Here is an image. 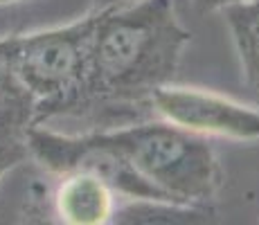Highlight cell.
<instances>
[{
    "label": "cell",
    "instance_id": "obj_1",
    "mask_svg": "<svg viewBox=\"0 0 259 225\" xmlns=\"http://www.w3.org/2000/svg\"><path fill=\"white\" fill-rule=\"evenodd\" d=\"M86 81L72 119L113 128L151 113V95L171 83L192 32L174 0H133L95 9Z\"/></svg>",
    "mask_w": 259,
    "mask_h": 225
},
{
    "label": "cell",
    "instance_id": "obj_2",
    "mask_svg": "<svg viewBox=\"0 0 259 225\" xmlns=\"http://www.w3.org/2000/svg\"><path fill=\"white\" fill-rule=\"evenodd\" d=\"M97 131L169 203L214 212L223 169L210 138L167 119H138Z\"/></svg>",
    "mask_w": 259,
    "mask_h": 225
},
{
    "label": "cell",
    "instance_id": "obj_3",
    "mask_svg": "<svg viewBox=\"0 0 259 225\" xmlns=\"http://www.w3.org/2000/svg\"><path fill=\"white\" fill-rule=\"evenodd\" d=\"M97 12L61 27L16 34V70L34 99V124L72 119L86 81Z\"/></svg>",
    "mask_w": 259,
    "mask_h": 225
},
{
    "label": "cell",
    "instance_id": "obj_4",
    "mask_svg": "<svg viewBox=\"0 0 259 225\" xmlns=\"http://www.w3.org/2000/svg\"><path fill=\"white\" fill-rule=\"evenodd\" d=\"M27 151L29 158L52 176L86 171L102 178L115 194L131 201L169 203L165 194L147 183L97 128L83 133H59L46 124H34L27 131Z\"/></svg>",
    "mask_w": 259,
    "mask_h": 225
},
{
    "label": "cell",
    "instance_id": "obj_5",
    "mask_svg": "<svg viewBox=\"0 0 259 225\" xmlns=\"http://www.w3.org/2000/svg\"><path fill=\"white\" fill-rule=\"evenodd\" d=\"M149 104L160 119L205 138L259 140V108L212 90L165 83L153 90Z\"/></svg>",
    "mask_w": 259,
    "mask_h": 225
},
{
    "label": "cell",
    "instance_id": "obj_6",
    "mask_svg": "<svg viewBox=\"0 0 259 225\" xmlns=\"http://www.w3.org/2000/svg\"><path fill=\"white\" fill-rule=\"evenodd\" d=\"M52 205L54 214L68 225H106L115 216L117 194L102 178L86 171L57 176Z\"/></svg>",
    "mask_w": 259,
    "mask_h": 225
},
{
    "label": "cell",
    "instance_id": "obj_7",
    "mask_svg": "<svg viewBox=\"0 0 259 225\" xmlns=\"http://www.w3.org/2000/svg\"><path fill=\"white\" fill-rule=\"evenodd\" d=\"M34 99L16 70V34L0 38V138H27Z\"/></svg>",
    "mask_w": 259,
    "mask_h": 225
},
{
    "label": "cell",
    "instance_id": "obj_8",
    "mask_svg": "<svg viewBox=\"0 0 259 225\" xmlns=\"http://www.w3.org/2000/svg\"><path fill=\"white\" fill-rule=\"evenodd\" d=\"M219 12L226 16L228 29L235 41L241 63V79L259 108V0L232 3Z\"/></svg>",
    "mask_w": 259,
    "mask_h": 225
},
{
    "label": "cell",
    "instance_id": "obj_9",
    "mask_svg": "<svg viewBox=\"0 0 259 225\" xmlns=\"http://www.w3.org/2000/svg\"><path fill=\"white\" fill-rule=\"evenodd\" d=\"M27 158V138H0V178Z\"/></svg>",
    "mask_w": 259,
    "mask_h": 225
},
{
    "label": "cell",
    "instance_id": "obj_10",
    "mask_svg": "<svg viewBox=\"0 0 259 225\" xmlns=\"http://www.w3.org/2000/svg\"><path fill=\"white\" fill-rule=\"evenodd\" d=\"M232 3H243V0H194V5L201 12H219V9H223L226 5H232Z\"/></svg>",
    "mask_w": 259,
    "mask_h": 225
},
{
    "label": "cell",
    "instance_id": "obj_11",
    "mask_svg": "<svg viewBox=\"0 0 259 225\" xmlns=\"http://www.w3.org/2000/svg\"><path fill=\"white\" fill-rule=\"evenodd\" d=\"M124 3H133V0H93V9L111 7V5H124Z\"/></svg>",
    "mask_w": 259,
    "mask_h": 225
},
{
    "label": "cell",
    "instance_id": "obj_12",
    "mask_svg": "<svg viewBox=\"0 0 259 225\" xmlns=\"http://www.w3.org/2000/svg\"><path fill=\"white\" fill-rule=\"evenodd\" d=\"M12 3H21V0H0V5H12Z\"/></svg>",
    "mask_w": 259,
    "mask_h": 225
}]
</instances>
